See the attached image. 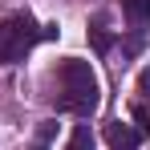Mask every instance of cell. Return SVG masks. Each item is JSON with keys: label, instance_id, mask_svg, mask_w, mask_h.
Returning <instances> with one entry per match:
<instances>
[{"label": "cell", "instance_id": "cell-1", "mask_svg": "<svg viewBox=\"0 0 150 150\" xmlns=\"http://www.w3.org/2000/svg\"><path fill=\"white\" fill-rule=\"evenodd\" d=\"M57 81H61V98H57L61 110H69V114H93L98 110L101 93H98V77L89 69V61H77V57L61 61Z\"/></svg>", "mask_w": 150, "mask_h": 150}, {"label": "cell", "instance_id": "cell-2", "mask_svg": "<svg viewBox=\"0 0 150 150\" xmlns=\"http://www.w3.org/2000/svg\"><path fill=\"white\" fill-rule=\"evenodd\" d=\"M41 37H45V28H33L28 16H8V21L0 25V61H4V65L21 61L25 49L33 41H41Z\"/></svg>", "mask_w": 150, "mask_h": 150}, {"label": "cell", "instance_id": "cell-3", "mask_svg": "<svg viewBox=\"0 0 150 150\" xmlns=\"http://www.w3.org/2000/svg\"><path fill=\"white\" fill-rule=\"evenodd\" d=\"M105 146L110 150H138V130L134 126H122V122L105 126Z\"/></svg>", "mask_w": 150, "mask_h": 150}, {"label": "cell", "instance_id": "cell-4", "mask_svg": "<svg viewBox=\"0 0 150 150\" xmlns=\"http://www.w3.org/2000/svg\"><path fill=\"white\" fill-rule=\"evenodd\" d=\"M134 28H150V0H118Z\"/></svg>", "mask_w": 150, "mask_h": 150}, {"label": "cell", "instance_id": "cell-5", "mask_svg": "<svg viewBox=\"0 0 150 150\" xmlns=\"http://www.w3.org/2000/svg\"><path fill=\"white\" fill-rule=\"evenodd\" d=\"M65 150H93V130H89V126H73Z\"/></svg>", "mask_w": 150, "mask_h": 150}, {"label": "cell", "instance_id": "cell-6", "mask_svg": "<svg viewBox=\"0 0 150 150\" xmlns=\"http://www.w3.org/2000/svg\"><path fill=\"white\" fill-rule=\"evenodd\" d=\"M89 41H93V49H98V53H110V45H114V37H110L105 28H89Z\"/></svg>", "mask_w": 150, "mask_h": 150}, {"label": "cell", "instance_id": "cell-7", "mask_svg": "<svg viewBox=\"0 0 150 150\" xmlns=\"http://www.w3.org/2000/svg\"><path fill=\"white\" fill-rule=\"evenodd\" d=\"M134 122H138V130L150 134V110H146V105H134Z\"/></svg>", "mask_w": 150, "mask_h": 150}, {"label": "cell", "instance_id": "cell-8", "mask_svg": "<svg viewBox=\"0 0 150 150\" xmlns=\"http://www.w3.org/2000/svg\"><path fill=\"white\" fill-rule=\"evenodd\" d=\"M138 89H142V93H150V69H146L142 77H138Z\"/></svg>", "mask_w": 150, "mask_h": 150}]
</instances>
